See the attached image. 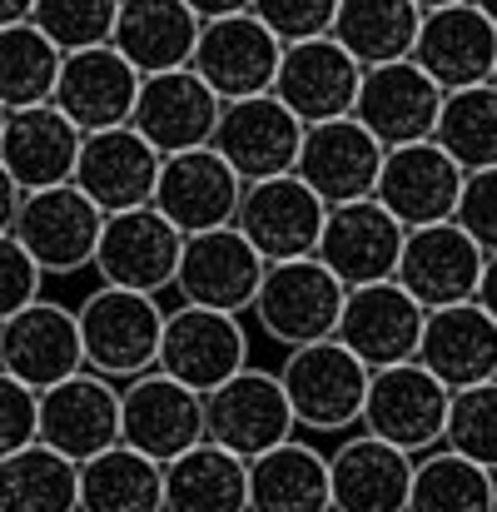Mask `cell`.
I'll use <instances>...</instances> for the list:
<instances>
[{
  "label": "cell",
  "mask_w": 497,
  "mask_h": 512,
  "mask_svg": "<svg viewBox=\"0 0 497 512\" xmlns=\"http://www.w3.org/2000/svg\"><path fill=\"white\" fill-rule=\"evenodd\" d=\"M448 398L453 388H443L418 358L403 363H383L368 373V398H363V433L423 458L443 443L448 428Z\"/></svg>",
  "instance_id": "3"
},
{
  "label": "cell",
  "mask_w": 497,
  "mask_h": 512,
  "mask_svg": "<svg viewBox=\"0 0 497 512\" xmlns=\"http://www.w3.org/2000/svg\"><path fill=\"white\" fill-rule=\"evenodd\" d=\"M324 219H329V204L289 170V174H274V179L244 184L234 229L259 249L264 264H279V259L314 254L319 234H324Z\"/></svg>",
  "instance_id": "11"
},
{
  "label": "cell",
  "mask_w": 497,
  "mask_h": 512,
  "mask_svg": "<svg viewBox=\"0 0 497 512\" xmlns=\"http://www.w3.org/2000/svg\"><path fill=\"white\" fill-rule=\"evenodd\" d=\"M204 438V393H194L189 383L160 368L120 383V443H130L135 453L174 463Z\"/></svg>",
  "instance_id": "7"
},
{
  "label": "cell",
  "mask_w": 497,
  "mask_h": 512,
  "mask_svg": "<svg viewBox=\"0 0 497 512\" xmlns=\"http://www.w3.org/2000/svg\"><path fill=\"white\" fill-rule=\"evenodd\" d=\"M0 512H80V463L40 438L0 458Z\"/></svg>",
  "instance_id": "36"
},
{
  "label": "cell",
  "mask_w": 497,
  "mask_h": 512,
  "mask_svg": "<svg viewBox=\"0 0 497 512\" xmlns=\"http://www.w3.org/2000/svg\"><path fill=\"white\" fill-rule=\"evenodd\" d=\"M249 512H329V458L299 438L249 458Z\"/></svg>",
  "instance_id": "33"
},
{
  "label": "cell",
  "mask_w": 497,
  "mask_h": 512,
  "mask_svg": "<svg viewBox=\"0 0 497 512\" xmlns=\"http://www.w3.org/2000/svg\"><path fill=\"white\" fill-rule=\"evenodd\" d=\"M299 140H304V120L264 90L249 100H224L209 145L229 160V170L244 184H254V179H274V174L294 170Z\"/></svg>",
  "instance_id": "18"
},
{
  "label": "cell",
  "mask_w": 497,
  "mask_h": 512,
  "mask_svg": "<svg viewBox=\"0 0 497 512\" xmlns=\"http://www.w3.org/2000/svg\"><path fill=\"white\" fill-rule=\"evenodd\" d=\"M160 150L135 130V125H115V130H95L80 140V160H75V189L100 209V214H120V209H140L155 194V174H160Z\"/></svg>",
  "instance_id": "24"
},
{
  "label": "cell",
  "mask_w": 497,
  "mask_h": 512,
  "mask_svg": "<svg viewBox=\"0 0 497 512\" xmlns=\"http://www.w3.org/2000/svg\"><path fill=\"white\" fill-rule=\"evenodd\" d=\"M433 140L458 160L463 174L497 165V85L493 80L448 90L443 95V110H438Z\"/></svg>",
  "instance_id": "38"
},
{
  "label": "cell",
  "mask_w": 497,
  "mask_h": 512,
  "mask_svg": "<svg viewBox=\"0 0 497 512\" xmlns=\"http://www.w3.org/2000/svg\"><path fill=\"white\" fill-rule=\"evenodd\" d=\"M55 75H60V50L30 20L0 25V105L5 110L45 105L55 95Z\"/></svg>",
  "instance_id": "39"
},
{
  "label": "cell",
  "mask_w": 497,
  "mask_h": 512,
  "mask_svg": "<svg viewBox=\"0 0 497 512\" xmlns=\"http://www.w3.org/2000/svg\"><path fill=\"white\" fill-rule=\"evenodd\" d=\"M199 20H219V15H239V10H249L254 0H184Z\"/></svg>",
  "instance_id": "47"
},
{
  "label": "cell",
  "mask_w": 497,
  "mask_h": 512,
  "mask_svg": "<svg viewBox=\"0 0 497 512\" xmlns=\"http://www.w3.org/2000/svg\"><path fill=\"white\" fill-rule=\"evenodd\" d=\"M80 368H85V348H80L75 309L40 294L35 304H25L0 324V373L20 378L25 388L40 393Z\"/></svg>",
  "instance_id": "22"
},
{
  "label": "cell",
  "mask_w": 497,
  "mask_h": 512,
  "mask_svg": "<svg viewBox=\"0 0 497 512\" xmlns=\"http://www.w3.org/2000/svg\"><path fill=\"white\" fill-rule=\"evenodd\" d=\"M244 363H249V329L239 314L204 309V304H179L165 314L160 358H155L160 373L189 383L194 393H214Z\"/></svg>",
  "instance_id": "8"
},
{
  "label": "cell",
  "mask_w": 497,
  "mask_h": 512,
  "mask_svg": "<svg viewBox=\"0 0 497 512\" xmlns=\"http://www.w3.org/2000/svg\"><path fill=\"white\" fill-rule=\"evenodd\" d=\"M483 264H488V249L458 219H438V224H418L403 234V254H398L393 279L423 309H443V304L478 299Z\"/></svg>",
  "instance_id": "10"
},
{
  "label": "cell",
  "mask_w": 497,
  "mask_h": 512,
  "mask_svg": "<svg viewBox=\"0 0 497 512\" xmlns=\"http://www.w3.org/2000/svg\"><path fill=\"white\" fill-rule=\"evenodd\" d=\"M30 10H35V0H0V25H20V20H30Z\"/></svg>",
  "instance_id": "49"
},
{
  "label": "cell",
  "mask_w": 497,
  "mask_h": 512,
  "mask_svg": "<svg viewBox=\"0 0 497 512\" xmlns=\"http://www.w3.org/2000/svg\"><path fill=\"white\" fill-rule=\"evenodd\" d=\"M219 110H224V100L184 65V70H165V75H140L130 125L160 155H179V150H199L214 140Z\"/></svg>",
  "instance_id": "26"
},
{
  "label": "cell",
  "mask_w": 497,
  "mask_h": 512,
  "mask_svg": "<svg viewBox=\"0 0 497 512\" xmlns=\"http://www.w3.org/2000/svg\"><path fill=\"white\" fill-rule=\"evenodd\" d=\"M80 512H165V463L110 443L80 463Z\"/></svg>",
  "instance_id": "34"
},
{
  "label": "cell",
  "mask_w": 497,
  "mask_h": 512,
  "mask_svg": "<svg viewBox=\"0 0 497 512\" xmlns=\"http://www.w3.org/2000/svg\"><path fill=\"white\" fill-rule=\"evenodd\" d=\"M239 199H244V179L229 170V160L214 145L165 155L160 174H155V194H150V204L179 234H204V229L234 224Z\"/></svg>",
  "instance_id": "16"
},
{
  "label": "cell",
  "mask_w": 497,
  "mask_h": 512,
  "mask_svg": "<svg viewBox=\"0 0 497 512\" xmlns=\"http://www.w3.org/2000/svg\"><path fill=\"white\" fill-rule=\"evenodd\" d=\"M443 95L448 90L413 55L408 60H388V65L363 70V85H358V100H353V120L383 150L418 145V140H433Z\"/></svg>",
  "instance_id": "9"
},
{
  "label": "cell",
  "mask_w": 497,
  "mask_h": 512,
  "mask_svg": "<svg viewBox=\"0 0 497 512\" xmlns=\"http://www.w3.org/2000/svg\"><path fill=\"white\" fill-rule=\"evenodd\" d=\"M294 423L309 433H348L363 423V398H368V363L348 353L338 339H314L289 348V358L274 368Z\"/></svg>",
  "instance_id": "2"
},
{
  "label": "cell",
  "mask_w": 497,
  "mask_h": 512,
  "mask_svg": "<svg viewBox=\"0 0 497 512\" xmlns=\"http://www.w3.org/2000/svg\"><path fill=\"white\" fill-rule=\"evenodd\" d=\"M135 95H140V70L115 45H90V50L60 55V75H55L50 105L65 120H75L85 135H95V130L130 125Z\"/></svg>",
  "instance_id": "21"
},
{
  "label": "cell",
  "mask_w": 497,
  "mask_h": 512,
  "mask_svg": "<svg viewBox=\"0 0 497 512\" xmlns=\"http://www.w3.org/2000/svg\"><path fill=\"white\" fill-rule=\"evenodd\" d=\"M403 234L408 229L373 194L368 199H348V204H329V219H324L314 259L343 289L378 284V279H393L398 254H403Z\"/></svg>",
  "instance_id": "19"
},
{
  "label": "cell",
  "mask_w": 497,
  "mask_h": 512,
  "mask_svg": "<svg viewBox=\"0 0 497 512\" xmlns=\"http://www.w3.org/2000/svg\"><path fill=\"white\" fill-rule=\"evenodd\" d=\"M204 20L184 0H120L110 45L140 70V75H165L184 70L194 60Z\"/></svg>",
  "instance_id": "31"
},
{
  "label": "cell",
  "mask_w": 497,
  "mask_h": 512,
  "mask_svg": "<svg viewBox=\"0 0 497 512\" xmlns=\"http://www.w3.org/2000/svg\"><path fill=\"white\" fill-rule=\"evenodd\" d=\"M358 85H363V65H358L333 35H319V40H294V45H284L269 95H274L284 110H294L304 125H319V120L353 115Z\"/></svg>",
  "instance_id": "17"
},
{
  "label": "cell",
  "mask_w": 497,
  "mask_h": 512,
  "mask_svg": "<svg viewBox=\"0 0 497 512\" xmlns=\"http://www.w3.org/2000/svg\"><path fill=\"white\" fill-rule=\"evenodd\" d=\"M284 45L294 40H319L333 30V15H338V0H254L249 5Z\"/></svg>",
  "instance_id": "42"
},
{
  "label": "cell",
  "mask_w": 497,
  "mask_h": 512,
  "mask_svg": "<svg viewBox=\"0 0 497 512\" xmlns=\"http://www.w3.org/2000/svg\"><path fill=\"white\" fill-rule=\"evenodd\" d=\"M378 165H383V145H378L353 115H343V120L304 125L294 174H299L324 204H348V199H368V194H373Z\"/></svg>",
  "instance_id": "27"
},
{
  "label": "cell",
  "mask_w": 497,
  "mask_h": 512,
  "mask_svg": "<svg viewBox=\"0 0 497 512\" xmlns=\"http://www.w3.org/2000/svg\"><path fill=\"white\" fill-rule=\"evenodd\" d=\"M75 324H80L85 368L110 378V383H130V378L150 373L155 358H160V334H165L160 294L100 284L75 309Z\"/></svg>",
  "instance_id": "1"
},
{
  "label": "cell",
  "mask_w": 497,
  "mask_h": 512,
  "mask_svg": "<svg viewBox=\"0 0 497 512\" xmlns=\"http://www.w3.org/2000/svg\"><path fill=\"white\" fill-rule=\"evenodd\" d=\"M458 189H463L458 160H453L438 140H418V145L383 150L373 199H378L403 229H418V224L453 219V209H458Z\"/></svg>",
  "instance_id": "23"
},
{
  "label": "cell",
  "mask_w": 497,
  "mask_h": 512,
  "mask_svg": "<svg viewBox=\"0 0 497 512\" xmlns=\"http://www.w3.org/2000/svg\"><path fill=\"white\" fill-rule=\"evenodd\" d=\"M35 418H40V393L25 388L20 378L0 373V458L35 443Z\"/></svg>",
  "instance_id": "45"
},
{
  "label": "cell",
  "mask_w": 497,
  "mask_h": 512,
  "mask_svg": "<svg viewBox=\"0 0 497 512\" xmlns=\"http://www.w3.org/2000/svg\"><path fill=\"white\" fill-rule=\"evenodd\" d=\"M493 85H497V65H493Z\"/></svg>",
  "instance_id": "53"
},
{
  "label": "cell",
  "mask_w": 497,
  "mask_h": 512,
  "mask_svg": "<svg viewBox=\"0 0 497 512\" xmlns=\"http://www.w3.org/2000/svg\"><path fill=\"white\" fill-rule=\"evenodd\" d=\"M473 5H478V10H483V15L497 25V0H473Z\"/></svg>",
  "instance_id": "50"
},
{
  "label": "cell",
  "mask_w": 497,
  "mask_h": 512,
  "mask_svg": "<svg viewBox=\"0 0 497 512\" xmlns=\"http://www.w3.org/2000/svg\"><path fill=\"white\" fill-rule=\"evenodd\" d=\"M165 512H249V458L204 438L165 463Z\"/></svg>",
  "instance_id": "32"
},
{
  "label": "cell",
  "mask_w": 497,
  "mask_h": 512,
  "mask_svg": "<svg viewBox=\"0 0 497 512\" xmlns=\"http://www.w3.org/2000/svg\"><path fill=\"white\" fill-rule=\"evenodd\" d=\"M453 219H458V224H463L488 254H497V165L463 174V189H458V209H453Z\"/></svg>",
  "instance_id": "43"
},
{
  "label": "cell",
  "mask_w": 497,
  "mask_h": 512,
  "mask_svg": "<svg viewBox=\"0 0 497 512\" xmlns=\"http://www.w3.org/2000/svg\"><path fill=\"white\" fill-rule=\"evenodd\" d=\"M343 294L348 289L333 279L314 254L279 259V264H264V279H259V294H254L249 314L259 319V329L274 343L299 348V343H314V339H333Z\"/></svg>",
  "instance_id": "4"
},
{
  "label": "cell",
  "mask_w": 497,
  "mask_h": 512,
  "mask_svg": "<svg viewBox=\"0 0 497 512\" xmlns=\"http://www.w3.org/2000/svg\"><path fill=\"white\" fill-rule=\"evenodd\" d=\"M497 508V473L483 463L453 453V448H433L423 458H413V493L408 512H493Z\"/></svg>",
  "instance_id": "37"
},
{
  "label": "cell",
  "mask_w": 497,
  "mask_h": 512,
  "mask_svg": "<svg viewBox=\"0 0 497 512\" xmlns=\"http://www.w3.org/2000/svg\"><path fill=\"white\" fill-rule=\"evenodd\" d=\"M413 453L363 433L329 458V512H408Z\"/></svg>",
  "instance_id": "30"
},
{
  "label": "cell",
  "mask_w": 497,
  "mask_h": 512,
  "mask_svg": "<svg viewBox=\"0 0 497 512\" xmlns=\"http://www.w3.org/2000/svg\"><path fill=\"white\" fill-rule=\"evenodd\" d=\"M15 209H20V184H15V179L5 174V165H0V234H10Z\"/></svg>",
  "instance_id": "46"
},
{
  "label": "cell",
  "mask_w": 497,
  "mask_h": 512,
  "mask_svg": "<svg viewBox=\"0 0 497 512\" xmlns=\"http://www.w3.org/2000/svg\"><path fill=\"white\" fill-rule=\"evenodd\" d=\"M204 433L224 443L239 458H259L299 433L289 393L279 373L244 363L234 378H224L214 393H204Z\"/></svg>",
  "instance_id": "6"
},
{
  "label": "cell",
  "mask_w": 497,
  "mask_h": 512,
  "mask_svg": "<svg viewBox=\"0 0 497 512\" xmlns=\"http://www.w3.org/2000/svg\"><path fill=\"white\" fill-rule=\"evenodd\" d=\"M413 358H418L443 388L488 383V378H497V319L478 299L428 309Z\"/></svg>",
  "instance_id": "28"
},
{
  "label": "cell",
  "mask_w": 497,
  "mask_h": 512,
  "mask_svg": "<svg viewBox=\"0 0 497 512\" xmlns=\"http://www.w3.org/2000/svg\"><path fill=\"white\" fill-rule=\"evenodd\" d=\"M35 438L45 448L65 453L70 463H85V458L105 453L110 443H120V383L80 368V373L40 388Z\"/></svg>",
  "instance_id": "15"
},
{
  "label": "cell",
  "mask_w": 497,
  "mask_h": 512,
  "mask_svg": "<svg viewBox=\"0 0 497 512\" xmlns=\"http://www.w3.org/2000/svg\"><path fill=\"white\" fill-rule=\"evenodd\" d=\"M115 10H120V0H35L30 25H35L60 55H70V50L110 45Z\"/></svg>",
  "instance_id": "41"
},
{
  "label": "cell",
  "mask_w": 497,
  "mask_h": 512,
  "mask_svg": "<svg viewBox=\"0 0 497 512\" xmlns=\"http://www.w3.org/2000/svg\"><path fill=\"white\" fill-rule=\"evenodd\" d=\"M443 448H453V453L483 463L488 473H497V378L473 383V388H453Z\"/></svg>",
  "instance_id": "40"
},
{
  "label": "cell",
  "mask_w": 497,
  "mask_h": 512,
  "mask_svg": "<svg viewBox=\"0 0 497 512\" xmlns=\"http://www.w3.org/2000/svg\"><path fill=\"white\" fill-rule=\"evenodd\" d=\"M105 214L75 189V184H50V189H25L10 234L20 249L40 264V274H80L95 259Z\"/></svg>",
  "instance_id": "5"
},
{
  "label": "cell",
  "mask_w": 497,
  "mask_h": 512,
  "mask_svg": "<svg viewBox=\"0 0 497 512\" xmlns=\"http://www.w3.org/2000/svg\"><path fill=\"white\" fill-rule=\"evenodd\" d=\"M5 115H10V110H5V105H0V130H5Z\"/></svg>",
  "instance_id": "52"
},
{
  "label": "cell",
  "mask_w": 497,
  "mask_h": 512,
  "mask_svg": "<svg viewBox=\"0 0 497 512\" xmlns=\"http://www.w3.org/2000/svg\"><path fill=\"white\" fill-rule=\"evenodd\" d=\"M413 60H418L443 90L483 85V80H493V65H497V25L473 0L433 5V10H423V20H418Z\"/></svg>",
  "instance_id": "25"
},
{
  "label": "cell",
  "mask_w": 497,
  "mask_h": 512,
  "mask_svg": "<svg viewBox=\"0 0 497 512\" xmlns=\"http://www.w3.org/2000/svg\"><path fill=\"white\" fill-rule=\"evenodd\" d=\"M418 20H423L418 0H338L329 35L363 70H373V65L413 55Z\"/></svg>",
  "instance_id": "35"
},
{
  "label": "cell",
  "mask_w": 497,
  "mask_h": 512,
  "mask_svg": "<svg viewBox=\"0 0 497 512\" xmlns=\"http://www.w3.org/2000/svg\"><path fill=\"white\" fill-rule=\"evenodd\" d=\"M279 55H284V40L254 10H239V15L204 20L189 70L219 100H249V95H264L274 85Z\"/></svg>",
  "instance_id": "12"
},
{
  "label": "cell",
  "mask_w": 497,
  "mask_h": 512,
  "mask_svg": "<svg viewBox=\"0 0 497 512\" xmlns=\"http://www.w3.org/2000/svg\"><path fill=\"white\" fill-rule=\"evenodd\" d=\"M80 140L85 130L75 120H65L50 100L45 105H25L5 115L0 130V165L5 174L25 189H50V184H70L75 160H80Z\"/></svg>",
  "instance_id": "29"
},
{
  "label": "cell",
  "mask_w": 497,
  "mask_h": 512,
  "mask_svg": "<svg viewBox=\"0 0 497 512\" xmlns=\"http://www.w3.org/2000/svg\"><path fill=\"white\" fill-rule=\"evenodd\" d=\"M40 289H45L40 264L20 249L15 234H0V324H5L10 314H20L25 304H35Z\"/></svg>",
  "instance_id": "44"
},
{
  "label": "cell",
  "mask_w": 497,
  "mask_h": 512,
  "mask_svg": "<svg viewBox=\"0 0 497 512\" xmlns=\"http://www.w3.org/2000/svg\"><path fill=\"white\" fill-rule=\"evenodd\" d=\"M433 5H458V0H418V10H433Z\"/></svg>",
  "instance_id": "51"
},
{
  "label": "cell",
  "mask_w": 497,
  "mask_h": 512,
  "mask_svg": "<svg viewBox=\"0 0 497 512\" xmlns=\"http://www.w3.org/2000/svg\"><path fill=\"white\" fill-rule=\"evenodd\" d=\"M493 512H497V508H493Z\"/></svg>",
  "instance_id": "54"
},
{
  "label": "cell",
  "mask_w": 497,
  "mask_h": 512,
  "mask_svg": "<svg viewBox=\"0 0 497 512\" xmlns=\"http://www.w3.org/2000/svg\"><path fill=\"white\" fill-rule=\"evenodd\" d=\"M478 304H483V309L497 319V254H488V264H483V279H478Z\"/></svg>",
  "instance_id": "48"
},
{
  "label": "cell",
  "mask_w": 497,
  "mask_h": 512,
  "mask_svg": "<svg viewBox=\"0 0 497 512\" xmlns=\"http://www.w3.org/2000/svg\"><path fill=\"white\" fill-rule=\"evenodd\" d=\"M179 244H184V234L169 224L165 214L155 204H140V209L105 214L100 244H95L90 264L100 269V284L140 289V294H165V289H174Z\"/></svg>",
  "instance_id": "13"
},
{
  "label": "cell",
  "mask_w": 497,
  "mask_h": 512,
  "mask_svg": "<svg viewBox=\"0 0 497 512\" xmlns=\"http://www.w3.org/2000/svg\"><path fill=\"white\" fill-rule=\"evenodd\" d=\"M423 319H428V309H423L398 279L353 284V289L343 294L333 339L343 343L348 353H358L368 368H383V363H403V358L418 353Z\"/></svg>",
  "instance_id": "20"
},
{
  "label": "cell",
  "mask_w": 497,
  "mask_h": 512,
  "mask_svg": "<svg viewBox=\"0 0 497 512\" xmlns=\"http://www.w3.org/2000/svg\"><path fill=\"white\" fill-rule=\"evenodd\" d=\"M259 279H264V259L234 224L204 229V234H184L179 269H174V289H179L184 304L249 314V304L259 294Z\"/></svg>",
  "instance_id": "14"
}]
</instances>
